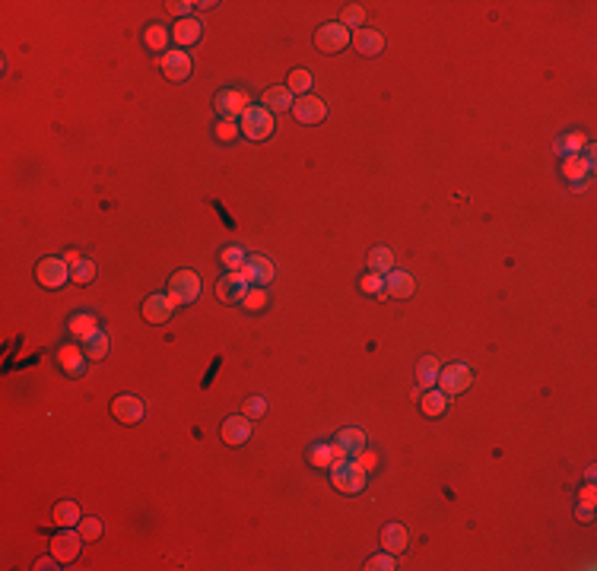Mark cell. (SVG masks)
<instances>
[{
    "mask_svg": "<svg viewBox=\"0 0 597 571\" xmlns=\"http://www.w3.org/2000/svg\"><path fill=\"white\" fill-rule=\"evenodd\" d=\"M330 482H334V489H340V492L356 495L365 489V470L356 464V457H337L334 464H330Z\"/></svg>",
    "mask_w": 597,
    "mask_h": 571,
    "instance_id": "1",
    "label": "cell"
},
{
    "mask_svg": "<svg viewBox=\"0 0 597 571\" xmlns=\"http://www.w3.org/2000/svg\"><path fill=\"white\" fill-rule=\"evenodd\" d=\"M239 127L248 140H267L274 134V112H267L264 105H248Z\"/></svg>",
    "mask_w": 597,
    "mask_h": 571,
    "instance_id": "2",
    "label": "cell"
},
{
    "mask_svg": "<svg viewBox=\"0 0 597 571\" xmlns=\"http://www.w3.org/2000/svg\"><path fill=\"white\" fill-rule=\"evenodd\" d=\"M168 295H172L175 305H191L194 298L200 295V276L194 273V270H178V273H172V280H168Z\"/></svg>",
    "mask_w": 597,
    "mask_h": 571,
    "instance_id": "3",
    "label": "cell"
},
{
    "mask_svg": "<svg viewBox=\"0 0 597 571\" xmlns=\"http://www.w3.org/2000/svg\"><path fill=\"white\" fill-rule=\"evenodd\" d=\"M470 381H473V371L464 362H451L448 369L439 371V391L448 393V397H458V393H464L470 387Z\"/></svg>",
    "mask_w": 597,
    "mask_h": 571,
    "instance_id": "4",
    "label": "cell"
},
{
    "mask_svg": "<svg viewBox=\"0 0 597 571\" xmlns=\"http://www.w3.org/2000/svg\"><path fill=\"white\" fill-rule=\"evenodd\" d=\"M36 276L45 289H58V286H64L67 276H70V263H67L64 257H45V261H38Z\"/></svg>",
    "mask_w": 597,
    "mask_h": 571,
    "instance_id": "5",
    "label": "cell"
},
{
    "mask_svg": "<svg viewBox=\"0 0 597 571\" xmlns=\"http://www.w3.org/2000/svg\"><path fill=\"white\" fill-rule=\"evenodd\" d=\"M591 156H594V149H588V156H581V153H575V156H562V178L566 181H572V187L579 190L581 185H585V178H588V172H591Z\"/></svg>",
    "mask_w": 597,
    "mask_h": 571,
    "instance_id": "6",
    "label": "cell"
},
{
    "mask_svg": "<svg viewBox=\"0 0 597 571\" xmlns=\"http://www.w3.org/2000/svg\"><path fill=\"white\" fill-rule=\"evenodd\" d=\"M315 45L321 51H343L350 45V29L340 23H324L321 29L315 32Z\"/></svg>",
    "mask_w": 597,
    "mask_h": 571,
    "instance_id": "7",
    "label": "cell"
},
{
    "mask_svg": "<svg viewBox=\"0 0 597 571\" xmlns=\"http://www.w3.org/2000/svg\"><path fill=\"white\" fill-rule=\"evenodd\" d=\"M83 543H86L83 536L73 533L70 527H64V533H58V536L51 540V555H54L58 562H64V565H67V562H73V559L80 555V546H83Z\"/></svg>",
    "mask_w": 597,
    "mask_h": 571,
    "instance_id": "8",
    "label": "cell"
},
{
    "mask_svg": "<svg viewBox=\"0 0 597 571\" xmlns=\"http://www.w3.org/2000/svg\"><path fill=\"white\" fill-rule=\"evenodd\" d=\"M172 315H175V302L168 292H156L144 302V317L149 324H166L172 321Z\"/></svg>",
    "mask_w": 597,
    "mask_h": 571,
    "instance_id": "9",
    "label": "cell"
},
{
    "mask_svg": "<svg viewBox=\"0 0 597 571\" xmlns=\"http://www.w3.org/2000/svg\"><path fill=\"white\" fill-rule=\"evenodd\" d=\"M293 114L298 118V124H321L328 118V105H324V99L302 95L298 102H293Z\"/></svg>",
    "mask_w": 597,
    "mask_h": 571,
    "instance_id": "10",
    "label": "cell"
},
{
    "mask_svg": "<svg viewBox=\"0 0 597 571\" xmlns=\"http://www.w3.org/2000/svg\"><path fill=\"white\" fill-rule=\"evenodd\" d=\"M112 413H114V419H118V423L134 425V423H140V419H144L146 406H144V400H140V397H131V393H121V397H114Z\"/></svg>",
    "mask_w": 597,
    "mask_h": 571,
    "instance_id": "11",
    "label": "cell"
},
{
    "mask_svg": "<svg viewBox=\"0 0 597 571\" xmlns=\"http://www.w3.org/2000/svg\"><path fill=\"white\" fill-rule=\"evenodd\" d=\"M242 273L248 276L251 286H270L276 276V267H274V261H267L264 254H251L245 261V267H242Z\"/></svg>",
    "mask_w": 597,
    "mask_h": 571,
    "instance_id": "12",
    "label": "cell"
},
{
    "mask_svg": "<svg viewBox=\"0 0 597 571\" xmlns=\"http://www.w3.org/2000/svg\"><path fill=\"white\" fill-rule=\"evenodd\" d=\"M248 289H251V283H248V276L242 273V270H239V273H226L220 283H216V295H220L222 302H229V305L242 302Z\"/></svg>",
    "mask_w": 597,
    "mask_h": 571,
    "instance_id": "13",
    "label": "cell"
},
{
    "mask_svg": "<svg viewBox=\"0 0 597 571\" xmlns=\"http://www.w3.org/2000/svg\"><path fill=\"white\" fill-rule=\"evenodd\" d=\"M216 112L222 114V118H232L235 121V114H245L248 112V95L242 92V89H222V92H216Z\"/></svg>",
    "mask_w": 597,
    "mask_h": 571,
    "instance_id": "14",
    "label": "cell"
},
{
    "mask_svg": "<svg viewBox=\"0 0 597 571\" xmlns=\"http://www.w3.org/2000/svg\"><path fill=\"white\" fill-rule=\"evenodd\" d=\"M365 432L362 428H343L340 435H337L334 447H337V457H359V454L365 451Z\"/></svg>",
    "mask_w": 597,
    "mask_h": 571,
    "instance_id": "15",
    "label": "cell"
},
{
    "mask_svg": "<svg viewBox=\"0 0 597 571\" xmlns=\"http://www.w3.org/2000/svg\"><path fill=\"white\" fill-rule=\"evenodd\" d=\"M159 64H162V73H166L172 83H181V80H188V73H191V58H188L185 51H166Z\"/></svg>",
    "mask_w": 597,
    "mask_h": 571,
    "instance_id": "16",
    "label": "cell"
},
{
    "mask_svg": "<svg viewBox=\"0 0 597 571\" xmlns=\"http://www.w3.org/2000/svg\"><path fill=\"white\" fill-rule=\"evenodd\" d=\"M58 362H60V369H64V375L80 378L86 371V352H80V346H73V343H64L58 349Z\"/></svg>",
    "mask_w": 597,
    "mask_h": 571,
    "instance_id": "17",
    "label": "cell"
},
{
    "mask_svg": "<svg viewBox=\"0 0 597 571\" xmlns=\"http://www.w3.org/2000/svg\"><path fill=\"white\" fill-rule=\"evenodd\" d=\"M413 289H416V283H413V276L407 273V270H391V273H384V295L410 298Z\"/></svg>",
    "mask_w": 597,
    "mask_h": 571,
    "instance_id": "18",
    "label": "cell"
},
{
    "mask_svg": "<svg viewBox=\"0 0 597 571\" xmlns=\"http://www.w3.org/2000/svg\"><path fill=\"white\" fill-rule=\"evenodd\" d=\"M248 438H251V419L248 416H232V419L222 423V441H226V445L239 447V445H245Z\"/></svg>",
    "mask_w": 597,
    "mask_h": 571,
    "instance_id": "19",
    "label": "cell"
},
{
    "mask_svg": "<svg viewBox=\"0 0 597 571\" xmlns=\"http://www.w3.org/2000/svg\"><path fill=\"white\" fill-rule=\"evenodd\" d=\"M353 45H356V51L365 54V58H375V54L384 51V38H382V32H375V29L353 32Z\"/></svg>",
    "mask_w": 597,
    "mask_h": 571,
    "instance_id": "20",
    "label": "cell"
},
{
    "mask_svg": "<svg viewBox=\"0 0 597 571\" xmlns=\"http://www.w3.org/2000/svg\"><path fill=\"white\" fill-rule=\"evenodd\" d=\"M96 330H99V321H96V315H90V311H77V315L70 317V337L73 339H90Z\"/></svg>",
    "mask_w": 597,
    "mask_h": 571,
    "instance_id": "21",
    "label": "cell"
},
{
    "mask_svg": "<svg viewBox=\"0 0 597 571\" xmlns=\"http://www.w3.org/2000/svg\"><path fill=\"white\" fill-rule=\"evenodd\" d=\"M382 543H384V549H388L391 555L404 553L407 543H410V536H407V527H400V523H388V527L382 530Z\"/></svg>",
    "mask_w": 597,
    "mask_h": 571,
    "instance_id": "22",
    "label": "cell"
},
{
    "mask_svg": "<svg viewBox=\"0 0 597 571\" xmlns=\"http://www.w3.org/2000/svg\"><path fill=\"white\" fill-rule=\"evenodd\" d=\"M200 23L194 16H188V19H178L175 23V29H172V38L178 45H198V38H200Z\"/></svg>",
    "mask_w": 597,
    "mask_h": 571,
    "instance_id": "23",
    "label": "cell"
},
{
    "mask_svg": "<svg viewBox=\"0 0 597 571\" xmlns=\"http://www.w3.org/2000/svg\"><path fill=\"white\" fill-rule=\"evenodd\" d=\"M264 108H274V112H286V108H293V92L286 89V86H274V89L264 92Z\"/></svg>",
    "mask_w": 597,
    "mask_h": 571,
    "instance_id": "24",
    "label": "cell"
},
{
    "mask_svg": "<svg viewBox=\"0 0 597 571\" xmlns=\"http://www.w3.org/2000/svg\"><path fill=\"white\" fill-rule=\"evenodd\" d=\"M334 460H337V447H334V445H324V441H318V445L308 447V464L318 467V470L330 467Z\"/></svg>",
    "mask_w": 597,
    "mask_h": 571,
    "instance_id": "25",
    "label": "cell"
},
{
    "mask_svg": "<svg viewBox=\"0 0 597 571\" xmlns=\"http://www.w3.org/2000/svg\"><path fill=\"white\" fill-rule=\"evenodd\" d=\"M419 406H423V413L429 419L442 416V413L448 410V393H442V391H426L423 400H419Z\"/></svg>",
    "mask_w": 597,
    "mask_h": 571,
    "instance_id": "26",
    "label": "cell"
},
{
    "mask_svg": "<svg viewBox=\"0 0 597 571\" xmlns=\"http://www.w3.org/2000/svg\"><path fill=\"white\" fill-rule=\"evenodd\" d=\"M369 267H372V273H391L394 270V251L391 248H372V254H369Z\"/></svg>",
    "mask_w": 597,
    "mask_h": 571,
    "instance_id": "27",
    "label": "cell"
},
{
    "mask_svg": "<svg viewBox=\"0 0 597 571\" xmlns=\"http://www.w3.org/2000/svg\"><path fill=\"white\" fill-rule=\"evenodd\" d=\"M83 343H86V359H90V362H102V359L108 356V337L102 327L92 333L90 339H83Z\"/></svg>",
    "mask_w": 597,
    "mask_h": 571,
    "instance_id": "28",
    "label": "cell"
},
{
    "mask_svg": "<svg viewBox=\"0 0 597 571\" xmlns=\"http://www.w3.org/2000/svg\"><path fill=\"white\" fill-rule=\"evenodd\" d=\"M168 38H172V32H168L166 26H159V23H153V26H149V29L144 32V45L149 48V51H166Z\"/></svg>",
    "mask_w": 597,
    "mask_h": 571,
    "instance_id": "29",
    "label": "cell"
},
{
    "mask_svg": "<svg viewBox=\"0 0 597 571\" xmlns=\"http://www.w3.org/2000/svg\"><path fill=\"white\" fill-rule=\"evenodd\" d=\"M70 280L77 286H86L96 280V261H86V257H80L77 263H70Z\"/></svg>",
    "mask_w": 597,
    "mask_h": 571,
    "instance_id": "30",
    "label": "cell"
},
{
    "mask_svg": "<svg viewBox=\"0 0 597 571\" xmlns=\"http://www.w3.org/2000/svg\"><path fill=\"white\" fill-rule=\"evenodd\" d=\"M54 521H58V527H73V523H80V505L77 501H60L58 508H54Z\"/></svg>",
    "mask_w": 597,
    "mask_h": 571,
    "instance_id": "31",
    "label": "cell"
},
{
    "mask_svg": "<svg viewBox=\"0 0 597 571\" xmlns=\"http://www.w3.org/2000/svg\"><path fill=\"white\" fill-rule=\"evenodd\" d=\"M439 371H442V369H439L436 359L426 356V359H419V365H416V381H419L423 387H432V384L439 381Z\"/></svg>",
    "mask_w": 597,
    "mask_h": 571,
    "instance_id": "32",
    "label": "cell"
},
{
    "mask_svg": "<svg viewBox=\"0 0 597 571\" xmlns=\"http://www.w3.org/2000/svg\"><path fill=\"white\" fill-rule=\"evenodd\" d=\"M267 302H270L267 286H251V289L245 292V298H242V305H245L248 311H261V308H267Z\"/></svg>",
    "mask_w": 597,
    "mask_h": 571,
    "instance_id": "33",
    "label": "cell"
},
{
    "mask_svg": "<svg viewBox=\"0 0 597 571\" xmlns=\"http://www.w3.org/2000/svg\"><path fill=\"white\" fill-rule=\"evenodd\" d=\"M245 261H248V254H245V248H239V244H229V248L222 251V267H226L229 273H239V270L245 267Z\"/></svg>",
    "mask_w": 597,
    "mask_h": 571,
    "instance_id": "34",
    "label": "cell"
},
{
    "mask_svg": "<svg viewBox=\"0 0 597 571\" xmlns=\"http://www.w3.org/2000/svg\"><path fill=\"white\" fill-rule=\"evenodd\" d=\"M311 86H315V83H311V73H308V70H302V67H298V70H293V73H289V80H286V89L293 92V95L298 92V99H302V95L308 92Z\"/></svg>",
    "mask_w": 597,
    "mask_h": 571,
    "instance_id": "35",
    "label": "cell"
},
{
    "mask_svg": "<svg viewBox=\"0 0 597 571\" xmlns=\"http://www.w3.org/2000/svg\"><path fill=\"white\" fill-rule=\"evenodd\" d=\"M359 289H362L365 295H375V298L384 295V276L382 273H372V270H369V273L359 280Z\"/></svg>",
    "mask_w": 597,
    "mask_h": 571,
    "instance_id": "36",
    "label": "cell"
},
{
    "mask_svg": "<svg viewBox=\"0 0 597 571\" xmlns=\"http://www.w3.org/2000/svg\"><path fill=\"white\" fill-rule=\"evenodd\" d=\"M581 146H585V137H581V134H566V137L556 143V153H559V156H575V153H581Z\"/></svg>",
    "mask_w": 597,
    "mask_h": 571,
    "instance_id": "37",
    "label": "cell"
},
{
    "mask_svg": "<svg viewBox=\"0 0 597 571\" xmlns=\"http://www.w3.org/2000/svg\"><path fill=\"white\" fill-rule=\"evenodd\" d=\"M213 134H216V140H220V143H232V140H235V137H239V134H242V127L235 124L232 118H222L220 124L213 127Z\"/></svg>",
    "mask_w": 597,
    "mask_h": 571,
    "instance_id": "38",
    "label": "cell"
},
{
    "mask_svg": "<svg viewBox=\"0 0 597 571\" xmlns=\"http://www.w3.org/2000/svg\"><path fill=\"white\" fill-rule=\"evenodd\" d=\"M594 486H585L581 489V499H579V518L581 521H591L594 518Z\"/></svg>",
    "mask_w": 597,
    "mask_h": 571,
    "instance_id": "39",
    "label": "cell"
},
{
    "mask_svg": "<svg viewBox=\"0 0 597 571\" xmlns=\"http://www.w3.org/2000/svg\"><path fill=\"white\" fill-rule=\"evenodd\" d=\"M365 23V10L359 4H350V6H343V16H340V26H353V29H359V26Z\"/></svg>",
    "mask_w": 597,
    "mask_h": 571,
    "instance_id": "40",
    "label": "cell"
},
{
    "mask_svg": "<svg viewBox=\"0 0 597 571\" xmlns=\"http://www.w3.org/2000/svg\"><path fill=\"white\" fill-rule=\"evenodd\" d=\"M80 536H83L86 543H96L99 536H102V521H96V518H83V521H80Z\"/></svg>",
    "mask_w": 597,
    "mask_h": 571,
    "instance_id": "41",
    "label": "cell"
},
{
    "mask_svg": "<svg viewBox=\"0 0 597 571\" xmlns=\"http://www.w3.org/2000/svg\"><path fill=\"white\" fill-rule=\"evenodd\" d=\"M369 571H391L394 568V555L391 553H384V555H372L369 559V565H365Z\"/></svg>",
    "mask_w": 597,
    "mask_h": 571,
    "instance_id": "42",
    "label": "cell"
},
{
    "mask_svg": "<svg viewBox=\"0 0 597 571\" xmlns=\"http://www.w3.org/2000/svg\"><path fill=\"white\" fill-rule=\"evenodd\" d=\"M264 410H267V400H264V397H251L248 403H245V413H248V419H257V416H264Z\"/></svg>",
    "mask_w": 597,
    "mask_h": 571,
    "instance_id": "43",
    "label": "cell"
},
{
    "mask_svg": "<svg viewBox=\"0 0 597 571\" xmlns=\"http://www.w3.org/2000/svg\"><path fill=\"white\" fill-rule=\"evenodd\" d=\"M356 464L362 467L365 473H369V470H375V467H378V454H375V451H362V454L356 457Z\"/></svg>",
    "mask_w": 597,
    "mask_h": 571,
    "instance_id": "44",
    "label": "cell"
},
{
    "mask_svg": "<svg viewBox=\"0 0 597 571\" xmlns=\"http://www.w3.org/2000/svg\"><path fill=\"white\" fill-rule=\"evenodd\" d=\"M191 6H198V4H188V0H178V4H172V13H175V16H181V19H188Z\"/></svg>",
    "mask_w": 597,
    "mask_h": 571,
    "instance_id": "45",
    "label": "cell"
},
{
    "mask_svg": "<svg viewBox=\"0 0 597 571\" xmlns=\"http://www.w3.org/2000/svg\"><path fill=\"white\" fill-rule=\"evenodd\" d=\"M54 562H58L54 555H51V559H38V565H36V568H38V571H45V568H58Z\"/></svg>",
    "mask_w": 597,
    "mask_h": 571,
    "instance_id": "46",
    "label": "cell"
}]
</instances>
